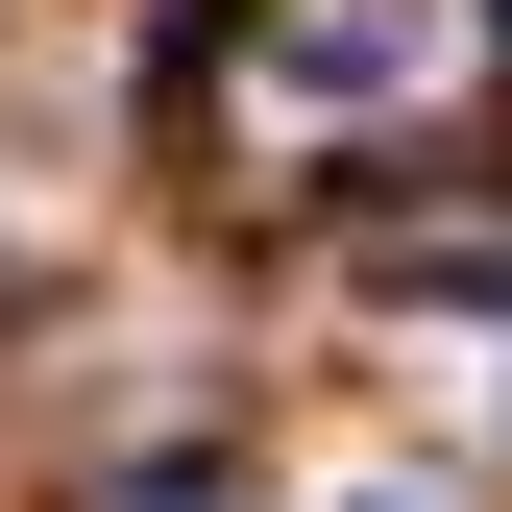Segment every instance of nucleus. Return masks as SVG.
I'll list each match as a JSON object with an SVG mask.
<instances>
[{"label":"nucleus","instance_id":"nucleus-1","mask_svg":"<svg viewBox=\"0 0 512 512\" xmlns=\"http://www.w3.org/2000/svg\"><path fill=\"white\" fill-rule=\"evenodd\" d=\"M122 512H220V464H147V488H122Z\"/></svg>","mask_w":512,"mask_h":512}]
</instances>
